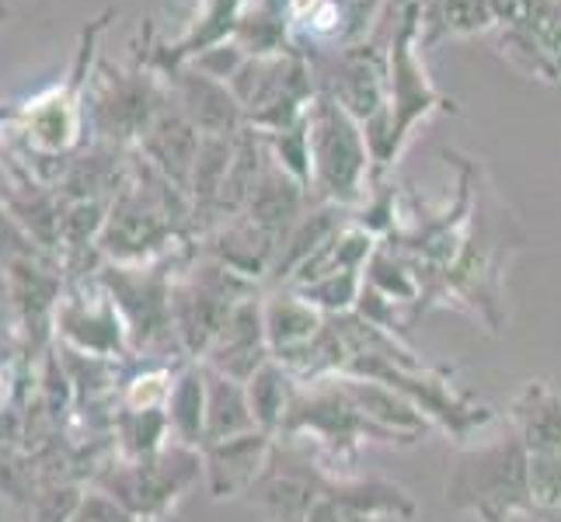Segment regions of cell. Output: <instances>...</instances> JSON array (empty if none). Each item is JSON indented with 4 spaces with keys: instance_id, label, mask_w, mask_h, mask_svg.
Instances as JSON below:
<instances>
[{
    "instance_id": "83f0119b",
    "label": "cell",
    "mask_w": 561,
    "mask_h": 522,
    "mask_svg": "<svg viewBox=\"0 0 561 522\" xmlns=\"http://www.w3.org/2000/svg\"><path fill=\"white\" fill-rule=\"evenodd\" d=\"M0 22H8V4H0Z\"/></svg>"
},
{
    "instance_id": "9a60e30c",
    "label": "cell",
    "mask_w": 561,
    "mask_h": 522,
    "mask_svg": "<svg viewBox=\"0 0 561 522\" xmlns=\"http://www.w3.org/2000/svg\"><path fill=\"white\" fill-rule=\"evenodd\" d=\"M56 327L77 352L91 359L115 356L129 338V327L108 293L102 300H67L56 314Z\"/></svg>"
},
{
    "instance_id": "5bb4252c",
    "label": "cell",
    "mask_w": 561,
    "mask_h": 522,
    "mask_svg": "<svg viewBox=\"0 0 561 522\" xmlns=\"http://www.w3.org/2000/svg\"><path fill=\"white\" fill-rule=\"evenodd\" d=\"M311 202H314L311 188H307L304 182H297L289 171H283L273 161V153H268V161L262 167V178H259L255 192L248 196L241 217L251 220L255 227H262V230H268V234L279 237V244H283V237L289 234V227L304 217Z\"/></svg>"
},
{
    "instance_id": "277c9868",
    "label": "cell",
    "mask_w": 561,
    "mask_h": 522,
    "mask_svg": "<svg viewBox=\"0 0 561 522\" xmlns=\"http://www.w3.org/2000/svg\"><path fill=\"white\" fill-rule=\"evenodd\" d=\"M447 506L474 512L481 522H510L513 515H534L527 450L513 429L485 442V446H463L457 467L447 480Z\"/></svg>"
},
{
    "instance_id": "8fae6325",
    "label": "cell",
    "mask_w": 561,
    "mask_h": 522,
    "mask_svg": "<svg viewBox=\"0 0 561 522\" xmlns=\"http://www.w3.org/2000/svg\"><path fill=\"white\" fill-rule=\"evenodd\" d=\"M268 359H273V352H268L262 297H248L244 303L234 306V314L227 317L220 335L206 348L203 366L238 383H248Z\"/></svg>"
},
{
    "instance_id": "ffe728a7",
    "label": "cell",
    "mask_w": 561,
    "mask_h": 522,
    "mask_svg": "<svg viewBox=\"0 0 561 522\" xmlns=\"http://www.w3.org/2000/svg\"><path fill=\"white\" fill-rule=\"evenodd\" d=\"M164 411H168V425H171V439L182 442V446L203 450V442H206V376H203V362L188 359L185 366H179Z\"/></svg>"
},
{
    "instance_id": "9c48e42d",
    "label": "cell",
    "mask_w": 561,
    "mask_h": 522,
    "mask_svg": "<svg viewBox=\"0 0 561 522\" xmlns=\"http://www.w3.org/2000/svg\"><path fill=\"white\" fill-rule=\"evenodd\" d=\"M168 84L171 105H175L185 119L196 126L203 137H234V132L244 129V112L224 81L217 77H206L196 67H168L158 70Z\"/></svg>"
},
{
    "instance_id": "6da1fadb",
    "label": "cell",
    "mask_w": 561,
    "mask_h": 522,
    "mask_svg": "<svg viewBox=\"0 0 561 522\" xmlns=\"http://www.w3.org/2000/svg\"><path fill=\"white\" fill-rule=\"evenodd\" d=\"M387 22H391V73H387V108L363 126L366 143L374 153V182L387 178V171L398 164V158L409 147L419 123H425L436 112H460L457 98L443 94L430 70L422 63L419 49V18L422 0H387Z\"/></svg>"
},
{
    "instance_id": "4fadbf2b",
    "label": "cell",
    "mask_w": 561,
    "mask_h": 522,
    "mask_svg": "<svg viewBox=\"0 0 561 522\" xmlns=\"http://www.w3.org/2000/svg\"><path fill=\"white\" fill-rule=\"evenodd\" d=\"M199 147H203V132L168 102L158 119H153V126L144 132V140L137 143V153L188 196V182L199 158Z\"/></svg>"
},
{
    "instance_id": "ac0fdd59",
    "label": "cell",
    "mask_w": 561,
    "mask_h": 522,
    "mask_svg": "<svg viewBox=\"0 0 561 522\" xmlns=\"http://www.w3.org/2000/svg\"><path fill=\"white\" fill-rule=\"evenodd\" d=\"M499 25L492 0H422L419 49H436L443 38L485 35Z\"/></svg>"
},
{
    "instance_id": "7a4b0ae2",
    "label": "cell",
    "mask_w": 561,
    "mask_h": 522,
    "mask_svg": "<svg viewBox=\"0 0 561 522\" xmlns=\"http://www.w3.org/2000/svg\"><path fill=\"white\" fill-rule=\"evenodd\" d=\"M112 18L115 11H105L102 18H91L81 28V46H77V56L60 84L32 94L25 105H18L14 112L4 115V123H11L28 164L35 167V174H43V178H60L64 167L77 158V150H81L84 129H88L84 98H88V84L94 73V56H99V38L108 28Z\"/></svg>"
},
{
    "instance_id": "484cf974",
    "label": "cell",
    "mask_w": 561,
    "mask_h": 522,
    "mask_svg": "<svg viewBox=\"0 0 561 522\" xmlns=\"http://www.w3.org/2000/svg\"><path fill=\"white\" fill-rule=\"evenodd\" d=\"M0 522H18V515H14V509L4 501V495H0Z\"/></svg>"
},
{
    "instance_id": "2e32d148",
    "label": "cell",
    "mask_w": 561,
    "mask_h": 522,
    "mask_svg": "<svg viewBox=\"0 0 561 522\" xmlns=\"http://www.w3.org/2000/svg\"><path fill=\"white\" fill-rule=\"evenodd\" d=\"M506 421L527 453H561V394L548 380H527L519 386Z\"/></svg>"
},
{
    "instance_id": "44dd1931",
    "label": "cell",
    "mask_w": 561,
    "mask_h": 522,
    "mask_svg": "<svg viewBox=\"0 0 561 522\" xmlns=\"http://www.w3.org/2000/svg\"><path fill=\"white\" fill-rule=\"evenodd\" d=\"M203 376H206V442L262 432L255 425V415H251L244 383L209 370V366H203Z\"/></svg>"
},
{
    "instance_id": "7c38bea8",
    "label": "cell",
    "mask_w": 561,
    "mask_h": 522,
    "mask_svg": "<svg viewBox=\"0 0 561 522\" xmlns=\"http://www.w3.org/2000/svg\"><path fill=\"white\" fill-rule=\"evenodd\" d=\"M262 314H265L268 352L286 370L318 341V335L328 324V314L318 311L314 303H307L289 286H276L273 293L262 297Z\"/></svg>"
},
{
    "instance_id": "603a6c76",
    "label": "cell",
    "mask_w": 561,
    "mask_h": 522,
    "mask_svg": "<svg viewBox=\"0 0 561 522\" xmlns=\"http://www.w3.org/2000/svg\"><path fill=\"white\" fill-rule=\"evenodd\" d=\"M534 512H561V453H527Z\"/></svg>"
},
{
    "instance_id": "52a82bcc",
    "label": "cell",
    "mask_w": 561,
    "mask_h": 522,
    "mask_svg": "<svg viewBox=\"0 0 561 522\" xmlns=\"http://www.w3.org/2000/svg\"><path fill=\"white\" fill-rule=\"evenodd\" d=\"M328 471L314 450L300 439H276L273 460H268L259 485L244 498L259 509L265 522H307L314 501L324 488Z\"/></svg>"
},
{
    "instance_id": "d4e9b609",
    "label": "cell",
    "mask_w": 561,
    "mask_h": 522,
    "mask_svg": "<svg viewBox=\"0 0 561 522\" xmlns=\"http://www.w3.org/2000/svg\"><path fill=\"white\" fill-rule=\"evenodd\" d=\"M244 60H248V53L238 43H224V46H213V49L199 53L196 60H188V67H196L206 77H217V81L227 84L230 77H234L244 67Z\"/></svg>"
},
{
    "instance_id": "d6986e66",
    "label": "cell",
    "mask_w": 561,
    "mask_h": 522,
    "mask_svg": "<svg viewBox=\"0 0 561 522\" xmlns=\"http://www.w3.org/2000/svg\"><path fill=\"white\" fill-rule=\"evenodd\" d=\"M244 391H248V404H251V415H255V425L265 436L279 439L289 421V411H294V404H297L300 380L276 359H268L262 370L244 383Z\"/></svg>"
},
{
    "instance_id": "ba28073f",
    "label": "cell",
    "mask_w": 561,
    "mask_h": 522,
    "mask_svg": "<svg viewBox=\"0 0 561 522\" xmlns=\"http://www.w3.org/2000/svg\"><path fill=\"white\" fill-rule=\"evenodd\" d=\"M415 498L391 480L328 474L307 522H412Z\"/></svg>"
},
{
    "instance_id": "4316f807",
    "label": "cell",
    "mask_w": 561,
    "mask_h": 522,
    "mask_svg": "<svg viewBox=\"0 0 561 522\" xmlns=\"http://www.w3.org/2000/svg\"><path fill=\"white\" fill-rule=\"evenodd\" d=\"M4 404H8V373H4V366H0V411H4Z\"/></svg>"
},
{
    "instance_id": "30bf717a",
    "label": "cell",
    "mask_w": 561,
    "mask_h": 522,
    "mask_svg": "<svg viewBox=\"0 0 561 522\" xmlns=\"http://www.w3.org/2000/svg\"><path fill=\"white\" fill-rule=\"evenodd\" d=\"M273 450H276V439L265 432L206 442L199 453H203V485L209 498L213 501L244 498L265 474Z\"/></svg>"
},
{
    "instance_id": "5b68a950",
    "label": "cell",
    "mask_w": 561,
    "mask_h": 522,
    "mask_svg": "<svg viewBox=\"0 0 561 522\" xmlns=\"http://www.w3.org/2000/svg\"><path fill=\"white\" fill-rule=\"evenodd\" d=\"M171 102L164 77L133 53L129 67L99 63L91 73L84 115L94 140L133 150Z\"/></svg>"
},
{
    "instance_id": "cb8c5ba5",
    "label": "cell",
    "mask_w": 561,
    "mask_h": 522,
    "mask_svg": "<svg viewBox=\"0 0 561 522\" xmlns=\"http://www.w3.org/2000/svg\"><path fill=\"white\" fill-rule=\"evenodd\" d=\"M73 522H150V519H140L137 512H129L123 501H115L105 488L102 491H88L81 498V506H77V515Z\"/></svg>"
},
{
    "instance_id": "e0dca14e",
    "label": "cell",
    "mask_w": 561,
    "mask_h": 522,
    "mask_svg": "<svg viewBox=\"0 0 561 522\" xmlns=\"http://www.w3.org/2000/svg\"><path fill=\"white\" fill-rule=\"evenodd\" d=\"M350 220H353V209H345V206H335V202H311L307 206L304 217L289 227V234L283 237V244L276 251V262H273V272H268V282L283 286L321 244L332 241Z\"/></svg>"
},
{
    "instance_id": "7402d4cb",
    "label": "cell",
    "mask_w": 561,
    "mask_h": 522,
    "mask_svg": "<svg viewBox=\"0 0 561 522\" xmlns=\"http://www.w3.org/2000/svg\"><path fill=\"white\" fill-rule=\"evenodd\" d=\"M265 143L283 171H289L297 182L311 188V137H307V119L283 132H265Z\"/></svg>"
},
{
    "instance_id": "8992f818",
    "label": "cell",
    "mask_w": 561,
    "mask_h": 522,
    "mask_svg": "<svg viewBox=\"0 0 561 522\" xmlns=\"http://www.w3.org/2000/svg\"><path fill=\"white\" fill-rule=\"evenodd\" d=\"M199 480H203V453L182 446V442H168L164 450L150 456L123 460L119 467H108L102 474V488L115 501H123L129 512L158 522Z\"/></svg>"
},
{
    "instance_id": "3957f363",
    "label": "cell",
    "mask_w": 561,
    "mask_h": 522,
    "mask_svg": "<svg viewBox=\"0 0 561 522\" xmlns=\"http://www.w3.org/2000/svg\"><path fill=\"white\" fill-rule=\"evenodd\" d=\"M311 137V199L359 209L374 185V153L363 123L353 119L332 94L318 91L307 112Z\"/></svg>"
}]
</instances>
